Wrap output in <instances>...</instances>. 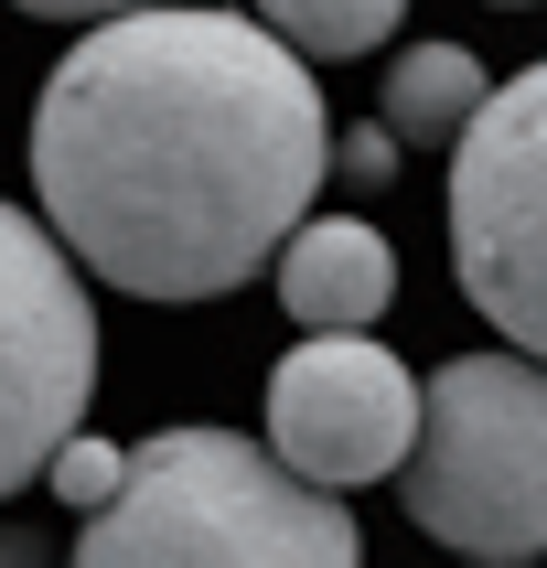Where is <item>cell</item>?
I'll use <instances>...</instances> for the list:
<instances>
[{"label": "cell", "instance_id": "obj_5", "mask_svg": "<svg viewBox=\"0 0 547 568\" xmlns=\"http://www.w3.org/2000/svg\"><path fill=\"white\" fill-rule=\"evenodd\" d=\"M87 257L54 236V215L0 225V483L54 473L97 386V312H87Z\"/></svg>", "mask_w": 547, "mask_h": 568}, {"label": "cell", "instance_id": "obj_14", "mask_svg": "<svg viewBox=\"0 0 547 568\" xmlns=\"http://www.w3.org/2000/svg\"><path fill=\"white\" fill-rule=\"evenodd\" d=\"M494 11H526V0H494Z\"/></svg>", "mask_w": 547, "mask_h": 568}, {"label": "cell", "instance_id": "obj_9", "mask_svg": "<svg viewBox=\"0 0 547 568\" xmlns=\"http://www.w3.org/2000/svg\"><path fill=\"white\" fill-rule=\"evenodd\" d=\"M257 22H280L312 64H354L408 22V0H257Z\"/></svg>", "mask_w": 547, "mask_h": 568}, {"label": "cell", "instance_id": "obj_3", "mask_svg": "<svg viewBox=\"0 0 547 568\" xmlns=\"http://www.w3.org/2000/svg\"><path fill=\"white\" fill-rule=\"evenodd\" d=\"M408 526L473 568L547 558V354H450L429 365L408 473Z\"/></svg>", "mask_w": 547, "mask_h": 568}, {"label": "cell", "instance_id": "obj_6", "mask_svg": "<svg viewBox=\"0 0 547 568\" xmlns=\"http://www.w3.org/2000/svg\"><path fill=\"white\" fill-rule=\"evenodd\" d=\"M418 408H429V376H408L376 333H301V354L269 376V440H280V462L333 483V494L408 473Z\"/></svg>", "mask_w": 547, "mask_h": 568}, {"label": "cell", "instance_id": "obj_2", "mask_svg": "<svg viewBox=\"0 0 547 568\" xmlns=\"http://www.w3.org/2000/svg\"><path fill=\"white\" fill-rule=\"evenodd\" d=\"M64 568H365V537L333 483L280 462V440L161 429Z\"/></svg>", "mask_w": 547, "mask_h": 568}, {"label": "cell", "instance_id": "obj_10", "mask_svg": "<svg viewBox=\"0 0 547 568\" xmlns=\"http://www.w3.org/2000/svg\"><path fill=\"white\" fill-rule=\"evenodd\" d=\"M129 462H140V450H119V440H87V429H75V440L54 450V473H43V483H54L64 505H87V515H97V505H119Z\"/></svg>", "mask_w": 547, "mask_h": 568}, {"label": "cell", "instance_id": "obj_11", "mask_svg": "<svg viewBox=\"0 0 547 568\" xmlns=\"http://www.w3.org/2000/svg\"><path fill=\"white\" fill-rule=\"evenodd\" d=\"M397 151H408V140H397V129H354V140H333V161H344V183H365V193H376L386 183V172H397Z\"/></svg>", "mask_w": 547, "mask_h": 568}, {"label": "cell", "instance_id": "obj_7", "mask_svg": "<svg viewBox=\"0 0 547 568\" xmlns=\"http://www.w3.org/2000/svg\"><path fill=\"white\" fill-rule=\"evenodd\" d=\"M280 301L301 333H376L397 301V247L365 215H322L280 247Z\"/></svg>", "mask_w": 547, "mask_h": 568}, {"label": "cell", "instance_id": "obj_8", "mask_svg": "<svg viewBox=\"0 0 547 568\" xmlns=\"http://www.w3.org/2000/svg\"><path fill=\"white\" fill-rule=\"evenodd\" d=\"M483 108H494V87H483V64L462 43H408V54L386 64V129L408 151H462V129Z\"/></svg>", "mask_w": 547, "mask_h": 568}, {"label": "cell", "instance_id": "obj_12", "mask_svg": "<svg viewBox=\"0 0 547 568\" xmlns=\"http://www.w3.org/2000/svg\"><path fill=\"white\" fill-rule=\"evenodd\" d=\"M22 11H43V22H119V11H140V0H22Z\"/></svg>", "mask_w": 547, "mask_h": 568}, {"label": "cell", "instance_id": "obj_13", "mask_svg": "<svg viewBox=\"0 0 547 568\" xmlns=\"http://www.w3.org/2000/svg\"><path fill=\"white\" fill-rule=\"evenodd\" d=\"M0 568H54V558H43V537H0Z\"/></svg>", "mask_w": 547, "mask_h": 568}, {"label": "cell", "instance_id": "obj_4", "mask_svg": "<svg viewBox=\"0 0 547 568\" xmlns=\"http://www.w3.org/2000/svg\"><path fill=\"white\" fill-rule=\"evenodd\" d=\"M450 268L505 344L547 354V64L494 87L450 151Z\"/></svg>", "mask_w": 547, "mask_h": 568}, {"label": "cell", "instance_id": "obj_1", "mask_svg": "<svg viewBox=\"0 0 547 568\" xmlns=\"http://www.w3.org/2000/svg\"><path fill=\"white\" fill-rule=\"evenodd\" d=\"M333 172L312 54L280 22L140 0L43 75L32 193L87 280L129 301H215L301 236Z\"/></svg>", "mask_w": 547, "mask_h": 568}]
</instances>
